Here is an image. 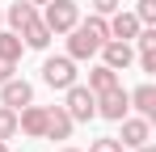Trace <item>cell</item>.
<instances>
[{"label":"cell","mask_w":156,"mask_h":152,"mask_svg":"<svg viewBox=\"0 0 156 152\" xmlns=\"http://www.w3.org/2000/svg\"><path fill=\"white\" fill-rule=\"evenodd\" d=\"M76 59H72V55H47V59H42V85H47V89H59V93H63V89H68V85H76Z\"/></svg>","instance_id":"3957f363"},{"label":"cell","mask_w":156,"mask_h":152,"mask_svg":"<svg viewBox=\"0 0 156 152\" xmlns=\"http://www.w3.org/2000/svg\"><path fill=\"white\" fill-rule=\"evenodd\" d=\"M17 131L30 135V139H42V131H47V106H21L17 110Z\"/></svg>","instance_id":"ba28073f"},{"label":"cell","mask_w":156,"mask_h":152,"mask_svg":"<svg viewBox=\"0 0 156 152\" xmlns=\"http://www.w3.org/2000/svg\"><path fill=\"white\" fill-rule=\"evenodd\" d=\"M34 101V85L21 80V76H9L4 85H0V106H13V110H21Z\"/></svg>","instance_id":"52a82bcc"},{"label":"cell","mask_w":156,"mask_h":152,"mask_svg":"<svg viewBox=\"0 0 156 152\" xmlns=\"http://www.w3.org/2000/svg\"><path fill=\"white\" fill-rule=\"evenodd\" d=\"M89 152H127V148L118 144V135H97V139L89 144Z\"/></svg>","instance_id":"d6986e66"},{"label":"cell","mask_w":156,"mask_h":152,"mask_svg":"<svg viewBox=\"0 0 156 152\" xmlns=\"http://www.w3.org/2000/svg\"><path fill=\"white\" fill-rule=\"evenodd\" d=\"M59 152H80V148H59Z\"/></svg>","instance_id":"484cf974"},{"label":"cell","mask_w":156,"mask_h":152,"mask_svg":"<svg viewBox=\"0 0 156 152\" xmlns=\"http://www.w3.org/2000/svg\"><path fill=\"white\" fill-rule=\"evenodd\" d=\"M13 135H17V110L0 106V139H13Z\"/></svg>","instance_id":"e0dca14e"},{"label":"cell","mask_w":156,"mask_h":152,"mask_svg":"<svg viewBox=\"0 0 156 152\" xmlns=\"http://www.w3.org/2000/svg\"><path fill=\"white\" fill-rule=\"evenodd\" d=\"M118 123H122V135H118V144H122V148H139V144H148V139H152V123H148V118H139V114H135V118H118Z\"/></svg>","instance_id":"30bf717a"},{"label":"cell","mask_w":156,"mask_h":152,"mask_svg":"<svg viewBox=\"0 0 156 152\" xmlns=\"http://www.w3.org/2000/svg\"><path fill=\"white\" fill-rule=\"evenodd\" d=\"M51 38H55V34L42 25V17H34V21L21 30V42H26L30 51H47V47H51Z\"/></svg>","instance_id":"9a60e30c"},{"label":"cell","mask_w":156,"mask_h":152,"mask_svg":"<svg viewBox=\"0 0 156 152\" xmlns=\"http://www.w3.org/2000/svg\"><path fill=\"white\" fill-rule=\"evenodd\" d=\"M0 25H4V9H0Z\"/></svg>","instance_id":"4316f807"},{"label":"cell","mask_w":156,"mask_h":152,"mask_svg":"<svg viewBox=\"0 0 156 152\" xmlns=\"http://www.w3.org/2000/svg\"><path fill=\"white\" fill-rule=\"evenodd\" d=\"M26 4H34V9H38V4H47V0H26Z\"/></svg>","instance_id":"cb8c5ba5"},{"label":"cell","mask_w":156,"mask_h":152,"mask_svg":"<svg viewBox=\"0 0 156 152\" xmlns=\"http://www.w3.org/2000/svg\"><path fill=\"white\" fill-rule=\"evenodd\" d=\"M38 17H42V25H47L51 34H68V30L80 21V4L76 0H47Z\"/></svg>","instance_id":"7a4b0ae2"},{"label":"cell","mask_w":156,"mask_h":152,"mask_svg":"<svg viewBox=\"0 0 156 152\" xmlns=\"http://www.w3.org/2000/svg\"><path fill=\"white\" fill-rule=\"evenodd\" d=\"M34 17H38V9H34V4H26V0H17V4H9V9H4V30L21 34Z\"/></svg>","instance_id":"4fadbf2b"},{"label":"cell","mask_w":156,"mask_h":152,"mask_svg":"<svg viewBox=\"0 0 156 152\" xmlns=\"http://www.w3.org/2000/svg\"><path fill=\"white\" fill-rule=\"evenodd\" d=\"M105 25H110V38H118V42H131L144 25H139V17L131 13V9H114L110 17H105Z\"/></svg>","instance_id":"9c48e42d"},{"label":"cell","mask_w":156,"mask_h":152,"mask_svg":"<svg viewBox=\"0 0 156 152\" xmlns=\"http://www.w3.org/2000/svg\"><path fill=\"white\" fill-rule=\"evenodd\" d=\"M127 97H131V106H135V114H139V118H148V123H156V85H152V80L135 85V89H131Z\"/></svg>","instance_id":"8fae6325"},{"label":"cell","mask_w":156,"mask_h":152,"mask_svg":"<svg viewBox=\"0 0 156 152\" xmlns=\"http://www.w3.org/2000/svg\"><path fill=\"white\" fill-rule=\"evenodd\" d=\"M135 59H139V72H144V76L156 72V51H144V55H135Z\"/></svg>","instance_id":"44dd1931"},{"label":"cell","mask_w":156,"mask_h":152,"mask_svg":"<svg viewBox=\"0 0 156 152\" xmlns=\"http://www.w3.org/2000/svg\"><path fill=\"white\" fill-rule=\"evenodd\" d=\"M21 55H26V42H21V34H13V30H4V25H0V59H13V63H21Z\"/></svg>","instance_id":"2e32d148"},{"label":"cell","mask_w":156,"mask_h":152,"mask_svg":"<svg viewBox=\"0 0 156 152\" xmlns=\"http://www.w3.org/2000/svg\"><path fill=\"white\" fill-rule=\"evenodd\" d=\"M89 4H93V13H97V17H110L114 9H122V0H89Z\"/></svg>","instance_id":"ffe728a7"},{"label":"cell","mask_w":156,"mask_h":152,"mask_svg":"<svg viewBox=\"0 0 156 152\" xmlns=\"http://www.w3.org/2000/svg\"><path fill=\"white\" fill-rule=\"evenodd\" d=\"M110 38V25H105V17H97V13H89V17H80L72 30H68V55L72 59H93L97 51H101V42Z\"/></svg>","instance_id":"6da1fadb"},{"label":"cell","mask_w":156,"mask_h":152,"mask_svg":"<svg viewBox=\"0 0 156 152\" xmlns=\"http://www.w3.org/2000/svg\"><path fill=\"white\" fill-rule=\"evenodd\" d=\"M9 76H17V63H13V59H0V85H4Z\"/></svg>","instance_id":"7402d4cb"},{"label":"cell","mask_w":156,"mask_h":152,"mask_svg":"<svg viewBox=\"0 0 156 152\" xmlns=\"http://www.w3.org/2000/svg\"><path fill=\"white\" fill-rule=\"evenodd\" d=\"M131 152H156V148H152V139H148V144H139V148H131Z\"/></svg>","instance_id":"603a6c76"},{"label":"cell","mask_w":156,"mask_h":152,"mask_svg":"<svg viewBox=\"0 0 156 152\" xmlns=\"http://www.w3.org/2000/svg\"><path fill=\"white\" fill-rule=\"evenodd\" d=\"M63 110L72 114V123H89V118H97V97L76 80V85L63 89Z\"/></svg>","instance_id":"277c9868"},{"label":"cell","mask_w":156,"mask_h":152,"mask_svg":"<svg viewBox=\"0 0 156 152\" xmlns=\"http://www.w3.org/2000/svg\"><path fill=\"white\" fill-rule=\"evenodd\" d=\"M72 114L63 110V106H47V131H42V139H68L72 135Z\"/></svg>","instance_id":"7c38bea8"},{"label":"cell","mask_w":156,"mask_h":152,"mask_svg":"<svg viewBox=\"0 0 156 152\" xmlns=\"http://www.w3.org/2000/svg\"><path fill=\"white\" fill-rule=\"evenodd\" d=\"M0 152H9V139H0Z\"/></svg>","instance_id":"d4e9b609"},{"label":"cell","mask_w":156,"mask_h":152,"mask_svg":"<svg viewBox=\"0 0 156 152\" xmlns=\"http://www.w3.org/2000/svg\"><path fill=\"white\" fill-rule=\"evenodd\" d=\"M97 55H101L105 68H114V72H127L131 63H135V47H131V42H118V38H105Z\"/></svg>","instance_id":"8992f818"},{"label":"cell","mask_w":156,"mask_h":152,"mask_svg":"<svg viewBox=\"0 0 156 152\" xmlns=\"http://www.w3.org/2000/svg\"><path fill=\"white\" fill-rule=\"evenodd\" d=\"M114 85H122L114 68H105V63H93V68H89V85H84V89H89L93 97H97V93H105V89H114Z\"/></svg>","instance_id":"5bb4252c"},{"label":"cell","mask_w":156,"mask_h":152,"mask_svg":"<svg viewBox=\"0 0 156 152\" xmlns=\"http://www.w3.org/2000/svg\"><path fill=\"white\" fill-rule=\"evenodd\" d=\"M139 25H156V0H135V9H131Z\"/></svg>","instance_id":"ac0fdd59"},{"label":"cell","mask_w":156,"mask_h":152,"mask_svg":"<svg viewBox=\"0 0 156 152\" xmlns=\"http://www.w3.org/2000/svg\"><path fill=\"white\" fill-rule=\"evenodd\" d=\"M131 114V97L122 85H114V89H105V93H97V118H105V123H118V118H127Z\"/></svg>","instance_id":"5b68a950"}]
</instances>
